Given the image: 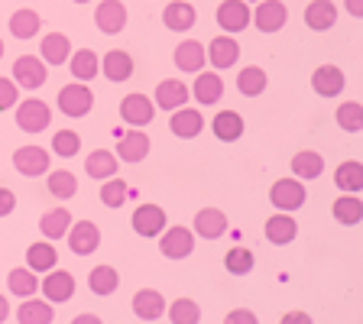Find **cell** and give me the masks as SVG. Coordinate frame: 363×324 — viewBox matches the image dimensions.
Masks as SVG:
<instances>
[{
	"instance_id": "cell-34",
	"label": "cell",
	"mask_w": 363,
	"mask_h": 324,
	"mask_svg": "<svg viewBox=\"0 0 363 324\" xmlns=\"http://www.w3.org/2000/svg\"><path fill=\"white\" fill-rule=\"evenodd\" d=\"M331 214H334V220H337V224L357 227V224H360V218H363V201L357 195H350V191H344V195L331 204Z\"/></svg>"
},
{
	"instance_id": "cell-52",
	"label": "cell",
	"mask_w": 363,
	"mask_h": 324,
	"mask_svg": "<svg viewBox=\"0 0 363 324\" xmlns=\"http://www.w3.org/2000/svg\"><path fill=\"white\" fill-rule=\"evenodd\" d=\"M75 321H78V324H98V318H94V315H78Z\"/></svg>"
},
{
	"instance_id": "cell-12",
	"label": "cell",
	"mask_w": 363,
	"mask_h": 324,
	"mask_svg": "<svg viewBox=\"0 0 363 324\" xmlns=\"http://www.w3.org/2000/svg\"><path fill=\"white\" fill-rule=\"evenodd\" d=\"M218 26L224 33H240L250 26V4L247 0H220L218 4Z\"/></svg>"
},
{
	"instance_id": "cell-31",
	"label": "cell",
	"mask_w": 363,
	"mask_h": 324,
	"mask_svg": "<svg viewBox=\"0 0 363 324\" xmlns=\"http://www.w3.org/2000/svg\"><path fill=\"white\" fill-rule=\"evenodd\" d=\"M211 130L220 143H237L243 136V117L237 111H220L211 121Z\"/></svg>"
},
{
	"instance_id": "cell-37",
	"label": "cell",
	"mask_w": 363,
	"mask_h": 324,
	"mask_svg": "<svg viewBox=\"0 0 363 324\" xmlns=\"http://www.w3.org/2000/svg\"><path fill=\"white\" fill-rule=\"evenodd\" d=\"M266 84H269V78H266V72L259 65H247L237 72V91L243 98H259L266 91Z\"/></svg>"
},
{
	"instance_id": "cell-44",
	"label": "cell",
	"mask_w": 363,
	"mask_h": 324,
	"mask_svg": "<svg viewBox=\"0 0 363 324\" xmlns=\"http://www.w3.org/2000/svg\"><path fill=\"white\" fill-rule=\"evenodd\" d=\"M169 321L172 324H198L201 321V308H198L195 298H175L172 305H166Z\"/></svg>"
},
{
	"instance_id": "cell-39",
	"label": "cell",
	"mask_w": 363,
	"mask_h": 324,
	"mask_svg": "<svg viewBox=\"0 0 363 324\" xmlns=\"http://www.w3.org/2000/svg\"><path fill=\"white\" fill-rule=\"evenodd\" d=\"M55 263H59V253H55L52 240L30 243V250H26V266H30L33 272H49Z\"/></svg>"
},
{
	"instance_id": "cell-25",
	"label": "cell",
	"mask_w": 363,
	"mask_h": 324,
	"mask_svg": "<svg viewBox=\"0 0 363 324\" xmlns=\"http://www.w3.org/2000/svg\"><path fill=\"white\" fill-rule=\"evenodd\" d=\"M195 20H198V13L189 0H172V4H166V10H162V23H166V30H172V33H189L191 26H195Z\"/></svg>"
},
{
	"instance_id": "cell-32",
	"label": "cell",
	"mask_w": 363,
	"mask_h": 324,
	"mask_svg": "<svg viewBox=\"0 0 363 324\" xmlns=\"http://www.w3.org/2000/svg\"><path fill=\"white\" fill-rule=\"evenodd\" d=\"M68 68L75 82H91L94 75H101V59L94 49H78L75 55H68Z\"/></svg>"
},
{
	"instance_id": "cell-51",
	"label": "cell",
	"mask_w": 363,
	"mask_h": 324,
	"mask_svg": "<svg viewBox=\"0 0 363 324\" xmlns=\"http://www.w3.org/2000/svg\"><path fill=\"white\" fill-rule=\"evenodd\" d=\"M7 318H10V305H7V298L0 295V324L7 321Z\"/></svg>"
},
{
	"instance_id": "cell-42",
	"label": "cell",
	"mask_w": 363,
	"mask_h": 324,
	"mask_svg": "<svg viewBox=\"0 0 363 324\" xmlns=\"http://www.w3.org/2000/svg\"><path fill=\"white\" fill-rule=\"evenodd\" d=\"M49 195L59 198V201H68V198L78 195V179L75 172H68V169H55L49 172Z\"/></svg>"
},
{
	"instance_id": "cell-46",
	"label": "cell",
	"mask_w": 363,
	"mask_h": 324,
	"mask_svg": "<svg viewBox=\"0 0 363 324\" xmlns=\"http://www.w3.org/2000/svg\"><path fill=\"white\" fill-rule=\"evenodd\" d=\"M78 150H82V136H78L75 130H55V136H52V152L55 156L72 159Z\"/></svg>"
},
{
	"instance_id": "cell-45",
	"label": "cell",
	"mask_w": 363,
	"mask_h": 324,
	"mask_svg": "<svg viewBox=\"0 0 363 324\" xmlns=\"http://www.w3.org/2000/svg\"><path fill=\"white\" fill-rule=\"evenodd\" d=\"M130 189L127 181L117 179V175H111V179H104V185H101V201L107 204V208H121L123 201H127Z\"/></svg>"
},
{
	"instance_id": "cell-30",
	"label": "cell",
	"mask_w": 363,
	"mask_h": 324,
	"mask_svg": "<svg viewBox=\"0 0 363 324\" xmlns=\"http://www.w3.org/2000/svg\"><path fill=\"white\" fill-rule=\"evenodd\" d=\"M39 30H43V20H39L36 10H30V7L13 10V16H10V33H13V39L26 43V39L39 36Z\"/></svg>"
},
{
	"instance_id": "cell-14",
	"label": "cell",
	"mask_w": 363,
	"mask_h": 324,
	"mask_svg": "<svg viewBox=\"0 0 363 324\" xmlns=\"http://www.w3.org/2000/svg\"><path fill=\"white\" fill-rule=\"evenodd\" d=\"M208 62H211L214 68H220V72H227V68H234L237 59H240V43H237L230 33H224V36H214L211 43H208Z\"/></svg>"
},
{
	"instance_id": "cell-50",
	"label": "cell",
	"mask_w": 363,
	"mask_h": 324,
	"mask_svg": "<svg viewBox=\"0 0 363 324\" xmlns=\"http://www.w3.org/2000/svg\"><path fill=\"white\" fill-rule=\"evenodd\" d=\"M347 13L360 20V16H363V0H347Z\"/></svg>"
},
{
	"instance_id": "cell-19",
	"label": "cell",
	"mask_w": 363,
	"mask_h": 324,
	"mask_svg": "<svg viewBox=\"0 0 363 324\" xmlns=\"http://www.w3.org/2000/svg\"><path fill=\"white\" fill-rule=\"evenodd\" d=\"M263 234H266V240H269L272 247H286V243L295 240V234H298V224H295V218L289 211H276L263 224Z\"/></svg>"
},
{
	"instance_id": "cell-28",
	"label": "cell",
	"mask_w": 363,
	"mask_h": 324,
	"mask_svg": "<svg viewBox=\"0 0 363 324\" xmlns=\"http://www.w3.org/2000/svg\"><path fill=\"white\" fill-rule=\"evenodd\" d=\"M325 172V156L315 150H298L292 156V175L302 181H315L318 175Z\"/></svg>"
},
{
	"instance_id": "cell-3",
	"label": "cell",
	"mask_w": 363,
	"mask_h": 324,
	"mask_svg": "<svg viewBox=\"0 0 363 324\" xmlns=\"http://www.w3.org/2000/svg\"><path fill=\"white\" fill-rule=\"evenodd\" d=\"M52 123V107L39 98H26L20 107H16V127L23 133H43L45 127Z\"/></svg>"
},
{
	"instance_id": "cell-1",
	"label": "cell",
	"mask_w": 363,
	"mask_h": 324,
	"mask_svg": "<svg viewBox=\"0 0 363 324\" xmlns=\"http://www.w3.org/2000/svg\"><path fill=\"white\" fill-rule=\"evenodd\" d=\"M191 250H195V230L189 227H162V234H159V253L169 259H189Z\"/></svg>"
},
{
	"instance_id": "cell-18",
	"label": "cell",
	"mask_w": 363,
	"mask_h": 324,
	"mask_svg": "<svg viewBox=\"0 0 363 324\" xmlns=\"http://www.w3.org/2000/svg\"><path fill=\"white\" fill-rule=\"evenodd\" d=\"M344 84H347V78H344V72L337 65H318L311 72V88L321 98H337L340 91H344Z\"/></svg>"
},
{
	"instance_id": "cell-53",
	"label": "cell",
	"mask_w": 363,
	"mask_h": 324,
	"mask_svg": "<svg viewBox=\"0 0 363 324\" xmlns=\"http://www.w3.org/2000/svg\"><path fill=\"white\" fill-rule=\"evenodd\" d=\"M0 59H4V39H0Z\"/></svg>"
},
{
	"instance_id": "cell-4",
	"label": "cell",
	"mask_w": 363,
	"mask_h": 324,
	"mask_svg": "<svg viewBox=\"0 0 363 324\" xmlns=\"http://www.w3.org/2000/svg\"><path fill=\"white\" fill-rule=\"evenodd\" d=\"M269 204L276 211H298L305 204V181L302 179H279L269 189Z\"/></svg>"
},
{
	"instance_id": "cell-20",
	"label": "cell",
	"mask_w": 363,
	"mask_h": 324,
	"mask_svg": "<svg viewBox=\"0 0 363 324\" xmlns=\"http://www.w3.org/2000/svg\"><path fill=\"white\" fill-rule=\"evenodd\" d=\"M191 227H195V234L201 240H220L227 234V214L220 208H201L195 214V224Z\"/></svg>"
},
{
	"instance_id": "cell-5",
	"label": "cell",
	"mask_w": 363,
	"mask_h": 324,
	"mask_svg": "<svg viewBox=\"0 0 363 324\" xmlns=\"http://www.w3.org/2000/svg\"><path fill=\"white\" fill-rule=\"evenodd\" d=\"M65 240L75 257H91V253L101 247V227L94 224V220H75V224L68 227Z\"/></svg>"
},
{
	"instance_id": "cell-47",
	"label": "cell",
	"mask_w": 363,
	"mask_h": 324,
	"mask_svg": "<svg viewBox=\"0 0 363 324\" xmlns=\"http://www.w3.org/2000/svg\"><path fill=\"white\" fill-rule=\"evenodd\" d=\"M16 98H20V88H16L13 78H0V111L16 107Z\"/></svg>"
},
{
	"instance_id": "cell-55",
	"label": "cell",
	"mask_w": 363,
	"mask_h": 324,
	"mask_svg": "<svg viewBox=\"0 0 363 324\" xmlns=\"http://www.w3.org/2000/svg\"><path fill=\"white\" fill-rule=\"evenodd\" d=\"M247 4H257V0H247Z\"/></svg>"
},
{
	"instance_id": "cell-43",
	"label": "cell",
	"mask_w": 363,
	"mask_h": 324,
	"mask_svg": "<svg viewBox=\"0 0 363 324\" xmlns=\"http://www.w3.org/2000/svg\"><path fill=\"white\" fill-rule=\"evenodd\" d=\"M334 117H337V127L347 130V133H360V130H363V107H360V101H340L337 111H334Z\"/></svg>"
},
{
	"instance_id": "cell-26",
	"label": "cell",
	"mask_w": 363,
	"mask_h": 324,
	"mask_svg": "<svg viewBox=\"0 0 363 324\" xmlns=\"http://www.w3.org/2000/svg\"><path fill=\"white\" fill-rule=\"evenodd\" d=\"M204 43H198V39H185V43L175 45L172 52V62L179 72H201L204 68Z\"/></svg>"
},
{
	"instance_id": "cell-9",
	"label": "cell",
	"mask_w": 363,
	"mask_h": 324,
	"mask_svg": "<svg viewBox=\"0 0 363 324\" xmlns=\"http://www.w3.org/2000/svg\"><path fill=\"white\" fill-rule=\"evenodd\" d=\"M94 26H98L104 36H117V33L127 30V7L121 0H101L98 10H94Z\"/></svg>"
},
{
	"instance_id": "cell-2",
	"label": "cell",
	"mask_w": 363,
	"mask_h": 324,
	"mask_svg": "<svg viewBox=\"0 0 363 324\" xmlns=\"http://www.w3.org/2000/svg\"><path fill=\"white\" fill-rule=\"evenodd\" d=\"M91 107H94V94H91V88L84 82H72L59 91V111L65 117H72V121L75 117H88Z\"/></svg>"
},
{
	"instance_id": "cell-22",
	"label": "cell",
	"mask_w": 363,
	"mask_h": 324,
	"mask_svg": "<svg viewBox=\"0 0 363 324\" xmlns=\"http://www.w3.org/2000/svg\"><path fill=\"white\" fill-rule=\"evenodd\" d=\"M133 315L140 321H159V318L166 315V298L159 289H140L133 295Z\"/></svg>"
},
{
	"instance_id": "cell-38",
	"label": "cell",
	"mask_w": 363,
	"mask_h": 324,
	"mask_svg": "<svg viewBox=\"0 0 363 324\" xmlns=\"http://www.w3.org/2000/svg\"><path fill=\"white\" fill-rule=\"evenodd\" d=\"M117 162H121V159L113 156L111 150H94L84 159V172H88L91 179L104 181V179H111V175H117Z\"/></svg>"
},
{
	"instance_id": "cell-35",
	"label": "cell",
	"mask_w": 363,
	"mask_h": 324,
	"mask_svg": "<svg viewBox=\"0 0 363 324\" xmlns=\"http://www.w3.org/2000/svg\"><path fill=\"white\" fill-rule=\"evenodd\" d=\"M88 289L94 295H113L117 289H121V272L113 269V266H107V263L94 266V269L88 272Z\"/></svg>"
},
{
	"instance_id": "cell-41",
	"label": "cell",
	"mask_w": 363,
	"mask_h": 324,
	"mask_svg": "<svg viewBox=\"0 0 363 324\" xmlns=\"http://www.w3.org/2000/svg\"><path fill=\"white\" fill-rule=\"evenodd\" d=\"M253 266H257V257H253V250H247V247H230L224 253V269L230 272V276H250Z\"/></svg>"
},
{
	"instance_id": "cell-13",
	"label": "cell",
	"mask_w": 363,
	"mask_h": 324,
	"mask_svg": "<svg viewBox=\"0 0 363 324\" xmlns=\"http://www.w3.org/2000/svg\"><path fill=\"white\" fill-rule=\"evenodd\" d=\"M121 117L123 123H130V127H146V123H152V117H156V104H152L146 94H127V98L121 101Z\"/></svg>"
},
{
	"instance_id": "cell-10",
	"label": "cell",
	"mask_w": 363,
	"mask_h": 324,
	"mask_svg": "<svg viewBox=\"0 0 363 324\" xmlns=\"http://www.w3.org/2000/svg\"><path fill=\"white\" fill-rule=\"evenodd\" d=\"M39 289H43V295L49 298L52 305H62V302H68L72 295H75V276L72 272H65V269H49L45 272V279L39 282Z\"/></svg>"
},
{
	"instance_id": "cell-16",
	"label": "cell",
	"mask_w": 363,
	"mask_h": 324,
	"mask_svg": "<svg viewBox=\"0 0 363 324\" xmlns=\"http://www.w3.org/2000/svg\"><path fill=\"white\" fill-rule=\"evenodd\" d=\"M189 91L198 104L211 107L224 98V78H220L218 72H195V84H191Z\"/></svg>"
},
{
	"instance_id": "cell-54",
	"label": "cell",
	"mask_w": 363,
	"mask_h": 324,
	"mask_svg": "<svg viewBox=\"0 0 363 324\" xmlns=\"http://www.w3.org/2000/svg\"><path fill=\"white\" fill-rule=\"evenodd\" d=\"M75 4H88V0H75Z\"/></svg>"
},
{
	"instance_id": "cell-7",
	"label": "cell",
	"mask_w": 363,
	"mask_h": 324,
	"mask_svg": "<svg viewBox=\"0 0 363 324\" xmlns=\"http://www.w3.org/2000/svg\"><path fill=\"white\" fill-rule=\"evenodd\" d=\"M289 20V7L282 0H257V10H250V23H257L259 33H279Z\"/></svg>"
},
{
	"instance_id": "cell-33",
	"label": "cell",
	"mask_w": 363,
	"mask_h": 324,
	"mask_svg": "<svg viewBox=\"0 0 363 324\" xmlns=\"http://www.w3.org/2000/svg\"><path fill=\"white\" fill-rule=\"evenodd\" d=\"M334 185H337L340 191L360 195V189H363V166H360V159H347V162H340V166L334 169Z\"/></svg>"
},
{
	"instance_id": "cell-23",
	"label": "cell",
	"mask_w": 363,
	"mask_h": 324,
	"mask_svg": "<svg viewBox=\"0 0 363 324\" xmlns=\"http://www.w3.org/2000/svg\"><path fill=\"white\" fill-rule=\"evenodd\" d=\"M101 72H104L107 82L121 84V82H127V78H133V59H130L127 49H111V52H104V59H101Z\"/></svg>"
},
{
	"instance_id": "cell-29",
	"label": "cell",
	"mask_w": 363,
	"mask_h": 324,
	"mask_svg": "<svg viewBox=\"0 0 363 324\" xmlns=\"http://www.w3.org/2000/svg\"><path fill=\"white\" fill-rule=\"evenodd\" d=\"M16 321L20 324H49V321H55V308L49 305V298H23V305L16 308Z\"/></svg>"
},
{
	"instance_id": "cell-21",
	"label": "cell",
	"mask_w": 363,
	"mask_h": 324,
	"mask_svg": "<svg viewBox=\"0 0 363 324\" xmlns=\"http://www.w3.org/2000/svg\"><path fill=\"white\" fill-rule=\"evenodd\" d=\"M169 130H172L179 140H195L204 130V117L195 107H175L172 117H169Z\"/></svg>"
},
{
	"instance_id": "cell-24",
	"label": "cell",
	"mask_w": 363,
	"mask_h": 324,
	"mask_svg": "<svg viewBox=\"0 0 363 324\" xmlns=\"http://www.w3.org/2000/svg\"><path fill=\"white\" fill-rule=\"evenodd\" d=\"M68 55H72V39L65 33H45L39 43V59L45 65H65Z\"/></svg>"
},
{
	"instance_id": "cell-49",
	"label": "cell",
	"mask_w": 363,
	"mask_h": 324,
	"mask_svg": "<svg viewBox=\"0 0 363 324\" xmlns=\"http://www.w3.org/2000/svg\"><path fill=\"white\" fill-rule=\"evenodd\" d=\"M227 321H240V324H257V315H253V311H247V308H237V311H230V315H227Z\"/></svg>"
},
{
	"instance_id": "cell-6",
	"label": "cell",
	"mask_w": 363,
	"mask_h": 324,
	"mask_svg": "<svg viewBox=\"0 0 363 324\" xmlns=\"http://www.w3.org/2000/svg\"><path fill=\"white\" fill-rule=\"evenodd\" d=\"M45 78H49V68H45V62L39 59V55H20V59L13 62V82L16 88L23 91H36L45 84Z\"/></svg>"
},
{
	"instance_id": "cell-15",
	"label": "cell",
	"mask_w": 363,
	"mask_h": 324,
	"mask_svg": "<svg viewBox=\"0 0 363 324\" xmlns=\"http://www.w3.org/2000/svg\"><path fill=\"white\" fill-rule=\"evenodd\" d=\"M152 98H156L152 104H156L159 111H169V113H172L175 107H185V104H189L191 91H189V84L179 82V78H166V82L156 84V94H152Z\"/></svg>"
},
{
	"instance_id": "cell-40",
	"label": "cell",
	"mask_w": 363,
	"mask_h": 324,
	"mask_svg": "<svg viewBox=\"0 0 363 324\" xmlns=\"http://www.w3.org/2000/svg\"><path fill=\"white\" fill-rule=\"evenodd\" d=\"M7 289L16 295V298H30V295H36L39 292V279H36V272L26 266H16V269H10L7 272Z\"/></svg>"
},
{
	"instance_id": "cell-36",
	"label": "cell",
	"mask_w": 363,
	"mask_h": 324,
	"mask_svg": "<svg viewBox=\"0 0 363 324\" xmlns=\"http://www.w3.org/2000/svg\"><path fill=\"white\" fill-rule=\"evenodd\" d=\"M68 227H72V214L68 208H52V211H45L39 218V230H43L45 240H62L68 234Z\"/></svg>"
},
{
	"instance_id": "cell-8",
	"label": "cell",
	"mask_w": 363,
	"mask_h": 324,
	"mask_svg": "<svg viewBox=\"0 0 363 324\" xmlns=\"http://www.w3.org/2000/svg\"><path fill=\"white\" fill-rule=\"evenodd\" d=\"M49 150L43 146H20L13 152V169L23 175V179H39V175L49 172Z\"/></svg>"
},
{
	"instance_id": "cell-48",
	"label": "cell",
	"mask_w": 363,
	"mask_h": 324,
	"mask_svg": "<svg viewBox=\"0 0 363 324\" xmlns=\"http://www.w3.org/2000/svg\"><path fill=\"white\" fill-rule=\"evenodd\" d=\"M16 211V195L13 189H0V218H7V214Z\"/></svg>"
},
{
	"instance_id": "cell-27",
	"label": "cell",
	"mask_w": 363,
	"mask_h": 324,
	"mask_svg": "<svg viewBox=\"0 0 363 324\" xmlns=\"http://www.w3.org/2000/svg\"><path fill=\"white\" fill-rule=\"evenodd\" d=\"M334 23H337L334 0H311L308 7H305V26H308V30L325 33V30H331Z\"/></svg>"
},
{
	"instance_id": "cell-17",
	"label": "cell",
	"mask_w": 363,
	"mask_h": 324,
	"mask_svg": "<svg viewBox=\"0 0 363 324\" xmlns=\"http://www.w3.org/2000/svg\"><path fill=\"white\" fill-rule=\"evenodd\" d=\"M133 230L140 237H159L162 234V227H166V211L159 208V204H140L130 218Z\"/></svg>"
},
{
	"instance_id": "cell-11",
	"label": "cell",
	"mask_w": 363,
	"mask_h": 324,
	"mask_svg": "<svg viewBox=\"0 0 363 324\" xmlns=\"http://www.w3.org/2000/svg\"><path fill=\"white\" fill-rule=\"evenodd\" d=\"M150 150H152V143H150V136L143 133V127H133L130 133H123L117 140V152L113 156L121 159V162H143L150 156Z\"/></svg>"
}]
</instances>
